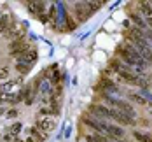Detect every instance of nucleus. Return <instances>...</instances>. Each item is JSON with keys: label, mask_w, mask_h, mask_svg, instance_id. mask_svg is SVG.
<instances>
[{"label": "nucleus", "mask_w": 152, "mask_h": 142, "mask_svg": "<svg viewBox=\"0 0 152 142\" xmlns=\"http://www.w3.org/2000/svg\"><path fill=\"white\" fill-rule=\"evenodd\" d=\"M119 54L122 56L124 65H128V67H140V68H143L147 65V62H143V58L138 54V51L131 44L119 46Z\"/></svg>", "instance_id": "obj_1"}, {"label": "nucleus", "mask_w": 152, "mask_h": 142, "mask_svg": "<svg viewBox=\"0 0 152 142\" xmlns=\"http://www.w3.org/2000/svg\"><path fill=\"white\" fill-rule=\"evenodd\" d=\"M110 67H112V70H114L115 74H119V77L124 79L126 82H129V84H143V82H142V79L138 77L137 74H135V72H133L128 65H124V63L114 60Z\"/></svg>", "instance_id": "obj_2"}, {"label": "nucleus", "mask_w": 152, "mask_h": 142, "mask_svg": "<svg viewBox=\"0 0 152 142\" xmlns=\"http://www.w3.org/2000/svg\"><path fill=\"white\" fill-rule=\"evenodd\" d=\"M30 47H28V42H26V39L25 37H21V39H18L14 40L11 47H9V51H11V54H16V56H19V54H23V53H26Z\"/></svg>", "instance_id": "obj_3"}, {"label": "nucleus", "mask_w": 152, "mask_h": 142, "mask_svg": "<svg viewBox=\"0 0 152 142\" xmlns=\"http://www.w3.org/2000/svg\"><path fill=\"white\" fill-rule=\"evenodd\" d=\"M105 98L108 100V102H110V104H112V105H114V107H117V109L121 110V112H124V114L128 112V114H129V118H133V116H135V110H133V107H131L128 102L115 100V98H110V96H105Z\"/></svg>", "instance_id": "obj_4"}, {"label": "nucleus", "mask_w": 152, "mask_h": 142, "mask_svg": "<svg viewBox=\"0 0 152 142\" xmlns=\"http://www.w3.org/2000/svg\"><path fill=\"white\" fill-rule=\"evenodd\" d=\"M110 118L115 119V121H119V123H122V125H133V123H135L133 118H129V116H126L124 112L115 110V109H110Z\"/></svg>", "instance_id": "obj_5"}, {"label": "nucleus", "mask_w": 152, "mask_h": 142, "mask_svg": "<svg viewBox=\"0 0 152 142\" xmlns=\"http://www.w3.org/2000/svg\"><path fill=\"white\" fill-rule=\"evenodd\" d=\"M54 119L53 118H42V119H39V123H37V128L40 130V132H44V133H49V132H53L54 130Z\"/></svg>", "instance_id": "obj_6"}, {"label": "nucleus", "mask_w": 152, "mask_h": 142, "mask_svg": "<svg viewBox=\"0 0 152 142\" xmlns=\"http://www.w3.org/2000/svg\"><path fill=\"white\" fill-rule=\"evenodd\" d=\"M26 7H28L30 13H33L37 16L44 14V11H46V4L44 2H26Z\"/></svg>", "instance_id": "obj_7"}, {"label": "nucleus", "mask_w": 152, "mask_h": 142, "mask_svg": "<svg viewBox=\"0 0 152 142\" xmlns=\"http://www.w3.org/2000/svg\"><path fill=\"white\" fill-rule=\"evenodd\" d=\"M105 132L112 137V139H122V137H124V130H121L119 126H115V125H107Z\"/></svg>", "instance_id": "obj_8"}, {"label": "nucleus", "mask_w": 152, "mask_h": 142, "mask_svg": "<svg viewBox=\"0 0 152 142\" xmlns=\"http://www.w3.org/2000/svg\"><path fill=\"white\" fill-rule=\"evenodd\" d=\"M28 133H30V137H31V139H35L37 142L46 141V137H47V133L40 132V130H39L37 126H35V128H30V130H28Z\"/></svg>", "instance_id": "obj_9"}, {"label": "nucleus", "mask_w": 152, "mask_h": 142, "mask_svg": "<svg viewBox=\"0 0 152 142\" xmlns=\"http://www.w3.org/2000/svg\"><path fill=\"white\" fill-rule=\"evenodd\" d=\"M93 112L96 116H102V118H110V109H107L103 105H94L93 107Z\"/></svg>", "instance_id": "obj_10"}, {"label": "nucleus", "mask_w": 152, "mask_h": 142, "mask_svg": "<svg viewBox=\"0 0 152 142\" xmlns=\"http://www.w3.org/2000/svg\"><path fill=\"white\" fill-rule=\"evenodd\" d=\"M140 11L147 16V18H152V5H151V2H140Z\"/></svg>", "instance_id": "obj_11"}, {"label": "nucleus", "mask_w": 152, "mask_h": 142, "mask_svg": "<svg viewBox=\"0 0 152 142\" xmlns=\"http://www.w3.org/2000/svg\"><path fill=\"white\" fill-rule=\"evenodd\" d=\"M135 139L138 142H152V137L147 133H142V132H135Z\"/></svg>", "instance_id": "obj_12"}, {"label": "nucleus", "mask_w": 152, "mask_h": 142, "mask_svg": "<svg viewBox=\"0 0 152 142\" xmlns=\"http://www.w3.org/2000/svg\"><path fill=\"white\" fill-rule=\"evenodd\" d=\"M25 104H33V91H31V88L28 86L26 90H25Z\"/></svg>", "instance_id": "obj_13"}, {"label": "nucleus", "mask_w": 152, "mask_h": 142, "mask_svg": "<svg viewBox=\"0 0 152 142\" xmlns=\"http://www.w3.org/2000/svg\"><path fill=\"white\" fill-rule=\"evenodd\" d=\"M102 86H105V90H108V91H114V93L117 91V86L110 81H102Z\"/></svg>", "instance_id": "obj_14"}, {"label": "nucleus", "mask_w": 152, "mask_h": 142, "mask_svg": "<svg viewBox=\"0 0 152 142\" xmlns=\"http://www.w3.org/2000/svg\"><path fill=\"white\" fill-rule=\"evenodd\" d=\"M100 4H102V2H86V5H88L89 13H94L96 9H100Z\"/></svg>", "instance_id": "obj_15"}, {"label": "nucleus", "mask_w": 152, "mask_h": 142, "mask_svg": "<svg viewBox=\"0 0 152 142\" xmlns=\"http://www.w3.org/2000/svg\"><path fill=\"white\" fill-rule=\"evenodd\" d=\"M133 21H135V23H137V25H140V28H143V30H149V28H147V25H145V23H143V19H142V18H140V16L133 14Z\"/></svg>", "instance_id": "obj_16"}, {"label": "nucleus", "mask_w": 152, "mask_h": 142, "mask_svg": "<svg viewBox=\"0 0 152 142\" xmlns=\"http://www.w3.org/2000/svg\"><path fill=\"white\" fill-rule=\"evenodd\" d=\"M129 98H131V100H135V102H138V104H145V98H143V96H140V95L129 93Z\"/></svg>", "instance_id": "obj_17"}, {"label": "nucleus", "mask_w": 152, "mask_h": 142, "mask_svg": "<svg viewBox=\"0 0 152 142\" xmlns=\"http://www.w3.org/2000/svg\"><path fill=\"white\" fill-rule=\"evenodd\" d=\"M9 77V68H0V79Z\"/></svg>", "instance_id": "obj_18"}, {"label": "nucleus", "mask_w": 152, "mask_h": 142, "mask_svg": "<svg viewBox=\"0 0 152 142\" xmlns=\"http://www.w3.org/2000/svg\"><path fill=\"white\" fill-rule=\"evenodd\" d=\"M19 128H21V123H16L14 126H11V133H12V135L18 133V132H19Z\"/></svg>", "instance_id": "obj_19"}, {"label": "nucleus", "mask_w": 152, "mask_h": 142, "mask_svg": "<svg viewBox=\"0 0 152 142\" xmlns=\"http://www.w3.org/2000/svg\"><path fill=\"white\" fill-rule=\"evenodd\" d=\"M5 25H7V18H2L0 19V32L5 30Z\"/></svg>", "instance_id": "obj_20"}, {"label": "nucleus", "mask_w": 152, "mask_h": 142, "mask_svg": "<svg viewBox=\"0 0 152 142\" xmlns=\"http://www.w3.org/2000/svg\"><path fill=\"white\" fill-rule=\"evenodd\" d=\"M16 116H18V110H9V112H7V118H16Z\"/></svg>", "instance_id": "obj_21"}, {"label": "nucleus", "mask_w": 152, "mask_h": 142, "mask_svg": "<svg viewBox=\"0 0 152 142\" xmlns=\"http://www.w3.org/2000/svg\"><path fill=\"white\" fill-rule=\"evenodd\" d=\"M25 142H37V141H35V139H31V137H28V139H26Z\"/></svg>", "instance_id": "obj_22"}, {"label": "nucleus", "mask_w": 152, "mask_h": 142, "mask_svg": "<svg viewBox=\"0 0 152 142\" xmlns=\"http://www.w3.org/2000/svg\"><path fill=\"white\" fill-rule=\"evenodd\" d=\"M147 35H149V37L152 39V32H151V30H147Z\"/></svg>", "instance_id": "obj_23"}]
</instances>
